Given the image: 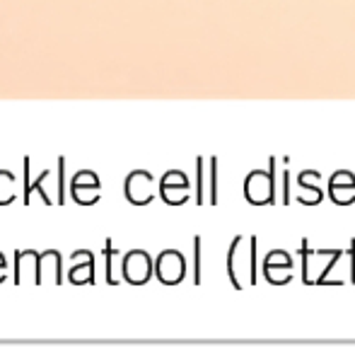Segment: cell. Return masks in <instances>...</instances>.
I'll list each match as a JSON object with an SVG mask.
<instances>
[{
    "label": "cell",
    "instance_id": "14",
    "mask_svg": "<svg viewBox=\"0 0 355 353\" xmlns=\"http://www.w3.org/2000/svg\"><path fill=\"white\" fill-rule=\"evenodd\" d=\"M206 167H203V157H198L196 160V201L203 203V198H206Z\"/></svg>",
    "mask_w": 355,
    "mask_h": 353
},
{
    "label": "cell",
    "instance_id": "3",
    "mask_svg": "<svg viewBox=\"0 0 355 353\" xmlns=\"http://www.w3.org/2000/svg\"><path fill=\"white\" fill-rule=\"evenodd\" d=\"M268 170H252L244 179V196L252 206H268L276 198V157L268 160Z\"/></svg>",
    "mask_w": 355,
    "mask_h": 353
},
{
    "label": "cell",
    "instance_id": "4",
    "mask_svg": "<svg viewBox=\"0 0 355 353\" xmlns=\"http://www.w3.org/2000/svg\"><path fill=\"white\" fill-rule=\"evenodd\" d=\"M155 273L164 286H177L187 276V257L177 250H164L155 259Z\"/></svg>",
    "mask_w": 355,
    "mask_h": 353
},
{
    "label": "cell",
    "instance_id": "1",
    "mask_svg": "<svg viewBox=\"0 0 355 353\" xmlns=\"http://www.w3.org/2000/svg\"><path fill=\"white\" fill-rule=\"evenodd\" d=\"M227 276L237 291L257 283V235H237L227 252Z\"/></svg>",
    "mask_w": 355,
    "mask_h": 353
},
{
    "label": "cell",
    "instance_id": "12",
    "mask_svg": "<svg viewBox=\"0 0 355 353\" xmlns=\"http://www.w3.org/2000/svg\"><path fill=\"white\" fill-rule=\"evenodd\" d=\"M17 191H15V177L8 170H0V206H8L15 201Z\"/></svg>",
    "mask_w": 355,
    "mask_h": 353
},
{
    "label": "cell",
    "instance_id": "13",
    "mask_svg": "<svg viewBox=\"0 0 355 353\" xmlns=\"http://www.w3.org/2000/svg\"><path fill=\"white\" fill-rule=\"evenodd\" d=\"M208 198L213 206L218 203V157H211V167H208Z\"/></svg>",
    "mask_w": 355,
    "mask_h": 353
},
{
    "label": "cell",
    "instance_id": "16",
    "mask_svg": "<svg viewBox=\"0 0 355 353\" xmlns=\"http://www.w3.org/2000/svg\"><path fill=\"white\" fill-rule=\"evenodd\" d=\"M329 184H353L355 187V175L351 170H336L329 177Z\"/></svg>",
    "mask_w": 355,
    "mask_h": 353
},
{
    "label": "cell",
    "instance_id": "17",
    "mask_svg": "<svg viewBox=\"0 0 355 353\" xmlns=\"http://www.w3.org/2000/svg\"><path fill=\"white\" fill-rule=\"evenodd\" d=\"M283 203H285V206H290V203H293V179H290L288 167L283 170Z\"/></svg>",
    "mask_w": 355,
    "mask_h": 353
},
{
    "label": "cell",
    "instance_id": "7",
    "mask_svg": "<svg viewBox=\"0 0 355 353\" xmlns=\"http://www.w3.org/2000/svg\"><path fill=\"white\" fill-rule=\"evenodd\" d=\"M155 179L148 170H133L126 177V198L136 206H148L155 198Z\"/></svg>",
    "mask_w": 355,
    "mask_h": 353
},
{
    "label": "cell",
    "instance_id": "2",
    "mask_svg": "<svg viewBox=\"0 0 355 353\" xmlns=\"http://www.w3.org/2000/svg\"><path fill=\"white\" fill-rule=\"evenodd\" d=\"M300 257H302V283L304 286H322L327 281V273L338 264L343 257L341 250H317L309 245L304 237L300 245Z\"/></svg>",
    "mask_w": 355,
    "mask_h": 353
},
{
    "label": "cell",
    "instance_id": "15",
    "mask_svg": "<svg viewBox=\"0 0 355 353\" xmlns=\"http://www.w3.org/2000/svg\"><path fill=\"white\" fill-rule=\"evenodd\" d=\"M193 283H201V237H193Z\"/></svg>",
    "mask_w": 355,
    "mask_h": 353
},
{
    "label": "cell",
    "instance_id": "6",
    "mask_svg": "<svg viewBox=\"0 0 355 353\" xmlns=\"http://www.w3.org/2000/svg\"><path fill=\"white\" fill-rule=\"evenodd\" d=\"M121 271H123V278H126L131 286H145L150 281L155 271V261L150 259L148 252L143 250H133L123 257V264H121Z\"/></svg>",
    "mask_w": 355,
    "mask_h": 353
},
{
    "label": "cell",
    "instance_id": "18",
    "mask_svg": "<svg viewBox=\"0 0 355 353\" xmlns=\"http://www.w3.org/2000/svg\"><path fill=\"white\" fill-rule=\"evenodd\" d=\"M322 182V175L317 170H302L297 175V184H319Z\"/></svg>",
    "mask_w": 355,
    "mask_h": 353
},
{
    "label": "cell",
    "instance_id": "11",
    "mask_svg": "<svg viewBox=\"0 0 355 353\" xmlns=\"http://www.w3.org/2000/svg\"><path fill=\"white\" fill-rule=\"evenodd\" d=\"M329 196L336 206H351L355 203V187L353 184H329Z\"/></svg>",
    "mask_w": 355,
    "mask_h": 353
},
{
    "label": "cell",
    "instance_id": "5",
    "mask_svg": "<svg viewBox=\"0 0 355 353\" xmlns=\"http://www.w3.org/2000/svg\"><path fill=\"white\" fill-rule=\"evenodd\" d=\"M263 278H266L271 286H285V283L293 281V257L288 255L285 250H273L266 255V259H263Z\"/></svg>",
    "mask_w": 355,
    "mask_h": 353
},
{
    "label": "cell",
    "instance_id": "8",
    "mask_svg": "<svg viewBox=\"0 0 355 353\" xmlns=\"http://www.w3.org/2000/svg\"><path fill=\"white\" fill-rule=\"evenodd\" d=\"M71 191H73V198L80 203V206H92V203L99 201L102 187H99V179L94 172L80 170L71 182Z\"/></svg>",
    "mask_w": 355,
    "mask_h": 353
},
{
    "label": "cell",
    "instance_id": "20",
    "mask_svg": "<svg viewBox=\"0 0 355 353\" xmlns=\"http://www.w3.org/2000/svg\"><path fill=\"white\" fill-rule=\"evenodd\" d=\"M5 271H8V264H5V257L0 255V281L5 278Z\"/></svg>",
    "mask_w": 355,
    "mask_h": 353
},
{
    "label": "cell",
    "instance_id": "9",
    "mask_svg": "<svg viewBox=\"0 0 355 353\" xmlns=\"http://www.w3.org/2000/svg\"><path fill=\"white\" fill-rule=\"evenodd\" d=\"M73 259H78L80 264H73L71 271H68V278L75 286H85V283H92L94 281V257L92 252L87 250H80L73 255Z\"/></svg>",
    "mask_w": 355,
    "mask_h": 353
},
{
    "label": "cell",
    "instance_id": "19",
    "mask_svg": "<svg viewBox=\"0 0 355 353\" xmlns=\"http://www.w3.org/2000/svg\"><path fill=\"white\" fill-rule=\"evenodd\" d=\"M348 257H351V281L355 283V240H351V247H348Z\"/></svg>",
    "mask_w": 355,
    "mask_h": 353
},
{
    "label": "cell",
    "instance_id": "10",
    "mask_svg": "<svg viewBox=\"0 0 355 353\" xmlns=\"http://www.w3.org/2000/svg\"><path fill=\"white\" fill-rule=\"evenodd\" d=\"M324 198V191L319 184H297L295 189V201H300L302 206H319Z\"/></svg>",
    "mask_w": 355,
    "mask_h": 353
}]
</instances>
